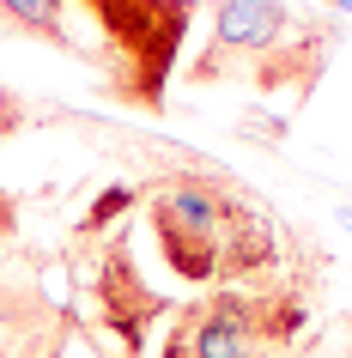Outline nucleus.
Returning a JSON list of instances; mask_svg holds the SVG:
<instances>
[{
  "mask_svg": "<svg viewBox=\"0 0 352 358\" xmlns=\"http://www.w3.org/2000/svg\"><path fill=\"white\" fill-rule=\"evenodd\" d=\"M195 0H0V31L85 61L128 110H164Z\"/></svg>",
  "mask_w": 352,
  "mask_h": 358,
  "instance_id": "f257e3e1",
  "label": "nucleus"
},
{
  "mask_svg": "<svg viewBox=\"0 0 352 358\" xmlns=\"http://www.w3.org/2000/svg\"><path fill=\"white\" fill-rule=\"evenodd\" d=\"M146 207L164 267L188 285L261 280L279 262V231L267 207H255L225 170H201V164L170 170V176H158Z\"/></svg>",
  "mask_w": 352,
  "mask_h": 358,
  "instance_id": "f03ea898",
  "label": "nucleus"
},
{
  "mask_svg": "<svg viewBox=\"0 0 352 358\" xmlns=\"http://www.w3.org/2000/svg\"><path fill=\"white\" fill-rule=\"evenodd\" d=\"M322 61H328V37L304 24L286 0H213V31L195 61V85L231 79V67H243L261 92L279 85L310 92Z\"/></svg>",
  "mask_w": 352,
  "mask_h": 358,
  "instance_id": "7ed1b4c3",
  "label": "nucleus"
},
{
  "mask_svg": "<svg viewBox=\"0 0 352 358\" xmlns=\"http://www.w3.org/2000/svg\"><path fill=\"white\" fill-rule=\"evenodd\" d=\"M255 292L243 285H213V298L176 310L164 322V346L158 358H255Z\"/></svg>",
  "mask_w": 352,
  "mask_h": 358,
  "instance_id": "20e7f679",
  "label": "nucleus"
},
{
  "mask_svg": "<svg viewBox=\"0 0 352 358\" xmlns=\"http://www.w3.org/2000/svg\"><path fill=\"white\" fill-rule=\"evenodd\" d=\"M97 303H104V322L122 334L128 352H146V334L170 316L164 292H152V285L134 273V255H128L122 237L110 243V255H104V267H97Z\"/></svg>",
  "mask_w": 352,
  "mask_h": 358,
  "instance_id": "39448f33",
  "label": "nucleus"
},
{
  "mask_svg": "<svg viewBox=\"0 0 352 358\" xmlns=\"http://www.w3.org/2000/svg\"><path fill=\"white\" fill-rule=\"evenodd\" d=\"M304 322H310V298H304L297 285H261L255 292V340H261V352L286 358V346H297V334H304Z\"/></svg>",
  "mask_w": 352,
  "mask_h": 358,
  "instance_id": "423d86ee",
  "label": "nucleus"
},
{
  "mask_svg": "<svg viewBox=\"0 0 352 358\" xmlns=\"http://www.w3.org/2000/svg\"><path fill=\"white\" fill-rule=\"evenodd\" d=\"M134 201H140V189H134V182H110V189H104V194L92 201V207H85L79 231H85V237H97V231H110L115 219H122V213L134 207Z\"/></svg>",
  "mask_w": 352,
  "mask_h": 358,
  "instance_id": "0eeeda50",
  "label": "nucleus"
},
{
  "mask_svg": "<svg viewBox=\"0 0 352 358\" xmlns=\"http://www.w3.org/2000/svg\"><path fill=\"white\" fill-rule=\"evenodd\" d=\"M19 97H13V92H0V128H19Z\"/></svg>",
  "mask_w": 352,
  "mask_h": 358,
  "instance_id": "6e6552de",
  "label": "nucleus"
},
{
  "mask_svg": "<svg viewBox=\"0 0 352 358\" xmlns=\"http://www.w3.org/2000/svg\"><path fill=\"white\" fill-rule=\"evenodd\" d=\"M13 225V201H6V194H0V231Z\"/></svg>",
  "mask_w": 352,
  "mask_h": 358,
  "instance_id": "1a4fd4ad",
  "label": "nucleus"
},
{
  "mask_svg": "<svg viewBox=\"0 0 352 358\" xmlns=\"http://www.w3.org/2000/svg\"><path fill=\"white\" fill-rule=\"evenodd\" d=\"M334 6H340V13H352V0H334Z\"/></svg>",
  "mask_w": 352,
  "mask_h": 358,
  "instance_id": "9d476101",
  "label": "nucleus"
},
{
  "mask_svg": "<svg viewBox=\"0 0 352 358\" xmlns=\"http://www.w3.org/2000/svg\"><path fill=\"white\" fill-rule=\"evenodd\" d=\"M255 358H279V352H255Z\"/></svg>",
  "mask_w": 352,
  "mask_h": 358,
  "instance_id": "9b49d317",
  "label": "nucleus"
}]
</instances>
